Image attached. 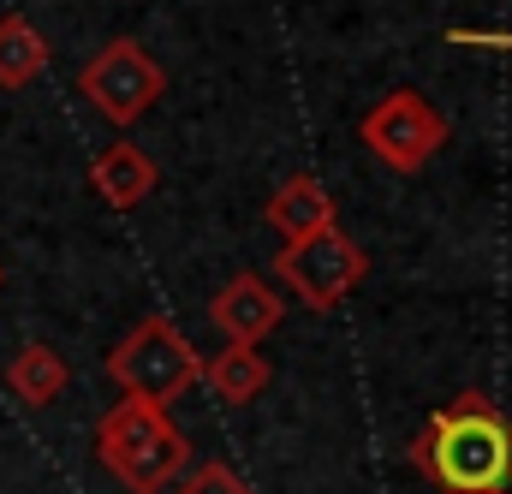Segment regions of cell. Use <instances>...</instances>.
Wrapping results in <instances>:
<instances>
[{
  "label": "cell",
  "instance_id": "6da1fadb",
  "mask_svg": "<svg viewBox=\"0 0 512 494\" xmlns=\"http://www.w3.org/2000/svg\"><path fill=\"white\" fill-rule=\"evenodd\" d=\"M411 471L435 494H507L512 489V417L489 393H453L405 447Z\"/></svg>",
  "mask_w": 512,
  "mask_h": 494
},
{
  "label": "cell",
  "instance_id": "7a4b0ae2",
  "mask_svg": "<svg viewBox=\"0 0 512 494\" xmlns=\"http://www.w3.org/2000/svg\"><path fill=\"white\" fill-rule=\"evenodd\" d=\"M96 459L126 494H161L191 465V435L179 429V417L167 405L120 399L96 423Z\"/></svg>",
  "mask_w": 512,
  "mask_h": 494
},
{
  "label": "cell",
  "instance_id": "3957f363",
  "mask_svg": "<svg viewBox=\"0 0 512 494\" xmlns=\"http://www.w3.org/2000/svg\"><path fill=\"white\" fill-rule=\"evenodd\" d=\"M108 381H114L126 399L167 405V411H173V405L203 381V358H197V346L179 334V322L155 310V316H143L126 340L108 352Z\"/></svg>",
  "mask_w": 512,
  "mask_h": 494
},
{
  "label": "cell",
  "instance_id": "277c9868",
  "mask_svg": "<svg viewBox=\"0 0 512 494\" xmlns=\"http://www.w3.org/2000/svg\"><path fill=\"white\" fill-rule=\"evenodd\" d=\"M364 274H370V250L358 245L352 233H340V227L286 239V245L274 250V280H280L304 310H316V316L340 310V304L358 292Z\"/></svg>",
  "mask_w": 512,
  "mask_h": 494
},
{
  "label": "cell",
  "instance_id": "5b68a950",
  "mask_svg": "<svg viewBox=\"0 0 512 494\" xmlns=\"http://www.w3.org/2000/svg\"><path fill=\"white\" fill-rule=\"evenodd\" d=\"M78 90H84V102H90L102 120L126 131V125H137L161 96H167V72H161V60H155L137 36H114L108 48H96V54L84 60Z\"/></svg>",
  "mask_w": 512,
  "mask_h": 494
},
{
  "label": "cell",
  "instance_id": "8992f818",
  "mask_svg": "<svg viewBox=\"0 0 512 494\" xmlns=\"http://www.w3.org/2000/svg\"><path fill=\"white\" fill-rule=\"evenodd\" d=\"M358 137H364V149L382 161L387 173H423L447 149L453 125L423 90H387L382 102L358 120Z\"/></svg>",
  "mask_w": 512,
  "mask_h": 494
},
{
  "label": "cell",
  "instance_id": "52a82bcc",
  "mask_svg": "<svg viewBox=\"0 0 512 494\" xmlns=\"http://www.w3.org/2000/svg\"><path fill=\"white\" fill-rule=\"evenodd\" d=\"M280 316H286V298L274 292V280L268 274H233L215 298H209V322L227 334V346H262L274 328H280Z\"/></svg>",
  "mask_w": 512,
  "mask_h": 494
},
{
  "label": "cell",
  "instance_id": "ba28073f",
  "mask_svg": "<svg viewBox=\"0 0 512 494\" xmlns=\"http://www.w3.org/2000/svg\"><path fill=\"white\" fill-rule=\"evenodd\" d=\"M268 227L280 233V239H304V233H322V227H340L334 221V197H328V185L310 173V167H298L274 197H268Z\"/></svg>",
  "mask_w": 512,
  "mask_h": 494
},
{
  "label": "cell",
  "instance_id": "9c48e42d",
  "mask_svg": "<svg viewBox=\"0 0 512 494\" xmlns=\"http://www.w3.org/2000/svg\"><path fill=\"white\" fill-rule=\"evenodd\" d=\"M155 185H161V173H155V161H149L131 137L108 143V149L90 161V191H96L102 203H114V209H137Z\"/></svg>",
  "mask_w": 512,
  "mask_h": 494
},
{
  "label": "cell",
  "instance_id": "30bf717a",
  "mask_svg": "<svg viewBox=\"0 0 512 494\" xmlns=\"http://www.w3.org/2000/svg\"><path fill=\"white\" fill-rule=\"evenodd\" d=\"M6 387L18 393V405L42 411V405H54V399L72 387V364H66L48 340H30V346L6 364Z\"/></svg>",
  "mask_w": 512,
  "mask_h": 494
},
{
  "label": "cell",
  "instance_id": "8fae6325",
  "mask_svg": "<svg viewBox=\"0 0 512 494\" xmlns=\"http://www.w3.org/2000/svg\"><path fill=\"white\" fill-rule=\"evenodd\" d=\"M48 36L24 18V12H6L0 18V90H30L42 72H48Z\"/></svg>",
  "mask_w": 512,
  "mask_h": 494
},
{
  "label": "cell",
  "instance_id": "7c38bea8",
  "mask_svg": "<svg viewBox=\"0 0 512 494\" xmlns=\"http://www.w3.org/2000/svg\"><path fill=\"white\" fill-rule=\"evenodd\" d=\"M203 381H209L227 405H251L256 393H268L274 370H268V358H262L256 346H227V352H215V358L203 364Z\"/></svg>",
  "mask_w": 512,
  "mask_h": 494
},
{
  "label": "cell",
  "instance_id": "4fadbf2b",
  "mask_svg": "<svg viewBox=\"0 0 512 494\" xmlns=\"http://www.w3.org/2000/svg\"><path fill=\"white\" fill-rule=\"evenodd\" d=\"M173 494H251V483H245L227 459H197V465L179 471Z\"/></svg>",
  "mask_w": 512,
  "mask_h": 494
},
{
  "label": "cell",
  "instance_id": "5bb4252c",
  "mask_svg": "<svg viewBox=\"0 0 512 494\" xmlns=\"http://www.w3.org/2000/svg\"><path fill=\"white\" fill-rule=\"evenodd\" d=\"M453 42H477V48H512V36H477V30H447Z\"/></svg>",
  "mask_w": 512,
  "mask_h": 494
}]
</instances>
